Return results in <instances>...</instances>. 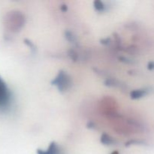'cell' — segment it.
<instances>
[{
    "mask_svg": "<svg viewBox=\"0 0 154 154\" xmlns=\"http://www.w3.org/2000/svg\"><path fill=\"white\" fill-rule=\"evenodd\" d=\"M23 16L18 11H10L5 17V25L8 29L15 31L23 25Z\"/></svg>",
    "mask_w": 154,
    "mask_h": 154,
    "instance_id": "6da1fadb",
    "label": "cell"
},
{
    "mask_svg": "<svg viewBox=\"0 0 154 154\" xmlns=\"http://www.w3.org/2000/svg\"><path fill=\"white\" fill-rule=\"evenodd\" d=\"M11 93L4 80L0 76V111H4L10 107Z\"/></svg>",
    "mask_w": 154,
    "mask_h": 154,
    "instance_id": "7a4b0ae2",
    "label": "cell"
},
{
    "mask_svg": "<svg viewBox=\"0 0 154 154\" xmlns=\"http://www.w3.org/2000/svg\"><path fill=\"white\" fill-rule=\"evenodd\" d=\"M52 83L54 85L57 86L59 90H67L68 87L70 86L71 81L67 74L63 72H60Z\"/></svg>",
    "mask_w": 154,
    "mask_h": 154,
    "instance_id": "3957f363",
    "label": "cell"
},
{
    "mask_svg": "<svg viewBox=\"0 0 154 154\" xmlns=\"http://www.w3.org/2000/svg\"><path fill=\"white\" fill-rule=\"evenodd\" d=\"M38 154H62L59 146L56 143H51L46 150H38Z\"/></svg>",
    "mask_w": 154,
    "mask_h": 154,
    "instance_id": "277c9868",
    "label": "cell"
},
{
    "mask_svg": "<svg viewBox=\"0 0 154 154\" xmlns=\"http://www.w3.org/2000/svg\"><path fill=\"white\" fill-rule=\"evenodd\" d=\"M101 141L105 144H111L114 143V140L112 138H111L109 135H107V134H103L102 135V136L101 137Z\"/></svg>",
    "mask_w": 154,
    "mask_h": 154,
    "instance_id": "5b68a950",
    "label": "cell"
},
{
    "mask_svg": "<svg viewBox=\"0 0 154 154\" xmlns=\"http://www.w3.org/2000/svg\"><path fill=\"white\" fill-rule=\"evenodd\" d=\"M144 94V91L143 90H134L131 93V98L132 99H138L141 97Z\"/></svg>",
    "mask_w": 154,
    "mask_h": 154,
    "instance_id": "8992f818",
    "label": "cell"
},
{
    "mask_svg": "<svg viewBox=\"0 0 154 154\" xmlns=\"http://www.w3.org/2000/svg\"><path fill=\"white\" fill-rule=\"evenodd\" d=\"M94 4H95V8H96V9L97 11H104V9H105V6H104V4L101 1L95 2Z\"/></svg>",
    "mask_w": 154,
    "mask_h": 154,
    "instance_id": "52a82bcc",
    "label": "cell"
},
{
    "mask_svg": "<svg viewBox=\"0 0 154 154\" xmlns=\"http://www.w3.org/2000/svg\"><path fill=\"white\" fill-rule=\"evenodd\" d=\"M112 154H119V153L117 151H115V152H114V153H112Z\"/></svg>",
    "mask_w": 154,
    "mask_h": 154,
    "instance_id": "ba28073f",
    "label": "cell"
}]
</instances>
